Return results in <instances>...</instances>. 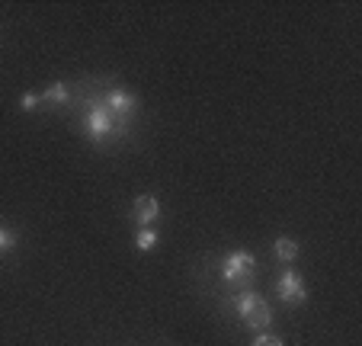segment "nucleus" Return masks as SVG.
<instances>
[{
  "label": "nucleus",
  "instance_id": "f257e3e1",
  "mask_svg": "<svg viewBox=\"0 0 362 346\" xmlns=\"http://www.w3.org/2000/svg\"><path fill=\"white\" fill-rule=\"evenodd\" d=\"M83 129L93 142H106V138H125L129 135V122H116L110 115V109L103 106V100L90 103L87 115H83Z\"/></svg>",
  "mask_w": 362,
  "mask_h": 346
},
{
  "label": "nucleus",
  "instance_id": "0eeeda50",
  "mask_svg": "<svg viewBox=\"0 0 362 346\" xmlns=\"http://www.w3.org/2000/svg\"><path fill=\"white\" fill-rule=\"evenodd\" d=\"M39 96H42V103H45V106H64V103L71 100V87L58 81V83H52V87L42 90Z\"/></svg>",
  "mask_w": 362,
  "mask_h": 346
},
{
  "label": "nucleus",
  "instance_id": "423d86ee",
  "mask_svg": "<svg viewBox=\"0 0 362 346\" xmlns=\"http://www.w3.org/2000/svg\"><path fill=\"white\" fill-rule=\"evenodd\" d=\"M132 218L138 228H151L160 218V199L158 196H138L132 202Z\"/></svg>",
  "mask_w": 362,
  "mask_h": 346
},
{
  "label": "nucleus",
  "instance_id": "f8f14e48",
  "mask_svg": "<svg viewBox=\"0 0 362 346\" xmlns=\"http://www.w3.org/2000/svg\"><path fill=\"white\" fill-rule=\"evenodd\" d=\"M42 106V96L39 93H26L20 100V109H26V113H33V109H39Z\"/></svg>",
  "mask_w": 362,
  "mask_h": 346
},
{
  "label": "nucleus",
  "instance_id": "9b49d317",
  "mask_svg": "<svg viewBox=\"0 0 362 346\" xmlns=\"http://www.w3.org/2000/svg\"><path fill=\"white\" fill-rule=\"evenodd\" d=\"M250 346H286L276 333H257V340H253Z\"/></svg>",
  "mask_w": 362,
  "mask_h": 346
},
{
  "label": "nucleus",
  "instance_id": "9d476101",
  "mask_svg": "<svg viewBox=\"0 0 362 346\" xmlns=\"http://www.w3.org/2000/svg\"><path fill=\"white\" fill-rule=\"evenodd\" d=\"M16 247V234L10 228H0V253H10Z\"/></svg>",
  "mask_w": 362,
  "mask_h": 346
},
{
  "label": "nucleus",
  "instance_id": "6e6552de",
  "mask_svg": "<svg viewBox=\"0 0 362 346\" xmlns=\"http://www.w3.org/2000/svg\"><path fill=\"white\" fill-rule=\"evenodd\" d=\"M273 253H276V260H279V263H292V260L298 257V241H295V238H276Z\"/></svg>",
  "mask_w": 362,
  "mask_h": 346
},
{
  "label": "nucleus",
  "instance_id": "1a4fd4ad",
  "mask_svg": "<svg viewBox=\"0 0 362 346\" xmlns=\"http://www.w3.org/2000/svg\"><path fill=\"white\" fill-rule=\"evenodd\" d=\"M158 244H160V238H158V231H154V228H141V231H138V238H135V250L148 253V250H154Z\"/></svg>",
  "mask_w": 362,
  "mask_h": 346
},
{
  "label": "nucleus",
  "instance_id": "f03ea898",
  "mask_svg": "<svg viewBox=\"0 0 362 346\" xmlns=\"http://www.w3.org/2000/svg\"><path fill=\"white\" fill-rule=\"evenodd\" d=\"M234 308H238L244 327H250V330H257V333H263L273 324V308H269V301L263 299L260 292H240L238 299H234Z\"/></svg>",
  "mask_w": 362,
  "mask_h": 346
},
{
  "label": "nucleus",
  "instance_id": "7ed1b4c3",
  "mask_svg": "<svg viewBox=\"0 0 362 346\" xmlns=\"http://www.w3.org/2000/svg\"><path fill=\"white\" fill-rule=\"evenodd\" d=\"M257 276V257L250 250H231L221 260V279L234 285H244Z\"/></svg>",
  "mask_w": 362,
  "mask_h": 346
},
{
  "label": "nucleus",
  "instance_id": "39448f33",
  "mask_svg": "<svg viewBox=\"0 0 362 346\" xmlns=\"http://www.w3.org/2000/svg\"><path fill=\"white\" fill-rule=\"evenodd\" d=\"M276 292H279V299L286 301V305H301V301L308 299V285L295 270H286L276 279Z\"/></svg>",
  "mask_w": 362,
  "mask_h": 346
},
{
  "label": "nucleus",
  "instance_id": "20e7f679",
  "mask_svg": "<svg viewBox=\"0 0 362 346\" xmlns=\"http://www.w3.org/2000/svg\"><path fill=\"white\" fill-rule=\"evenodd\" d=\"M103 106L110 109V115L116 122H132V115H135V109H138V96L132 93V90L112 87L110 93H106V100H103Z\"/></svg>",
  "mask_w": 362,
  "mask_h": 346
}]
</instances>
